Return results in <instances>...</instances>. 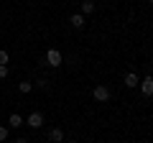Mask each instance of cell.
I'll return each instance as SVG.
<instances>
[{"label": "cell", "mask_w": 153, "mask_h": 143, "mask_svg": "<svg viewBox=\"0 0 153 143\" xmlns=\"http://www.w3.org/2000/svg\"><path fill=\"white\" fill-rule=\"evenodd\" d=\"M92 10H94V3H92V0H84V3H82V16H89Z\"/></svg>", "instance_id": "9"}, {"label": "cell", "mask_w": 153, "mask_h": 143, "mask_svg": "<svg viewBox=\"0 0 153 143\" xmlns=\"http://www.w3.org/2000/svg\"><path fill=\"white\" fill-rule=\"evenodd\" d=\"M5 138H8V128L0 125V141H5Z\"/></svg>", "instance_id": "13"}, {"label": "cell", "mask_w": 153, "mask_h": 143, "mask_svg": "<svg viewBox=\"0 0 153 143\" xmlns=\"http://www.w3.org/2000/svg\"><path fill=\"white\" fill-rule=\"evenodd\" d=\"M16 143H28V141H26V138H16Z\"/></svg>", "instance_id": "15"}, {"label": "cell", "mask_w": 153, "mask_h": 143, "mask_svg": "<svg viewBox=\"0 0 153 143\" xmlns=\"http://www.w3.org/2000/svg\"><path fill=\"white\" fill-rule=\"evenodd\" d=\"M69 21H71V26H74V28H82V26H84V16H82V13H76V16H71Z\"/></svg>", "instance_id": "8"}, {"label": "cell", "mask_w": 153, "mask_h": 143, "mask_svg": "<svg viewBox=\"0 0 153 143\" xmlns=\"http://www.w3.org/2000/svg\"><path fill=\"white\" fill-rule=\"evenodd\" d=\"M125 84H128V87H138V84H140V79H138L133 72H128V74H125Z\"/></svg>", "instance_id": "6"}, {"label": "cell", "mask_w": 153, "mask_h": 143, "mask_svg": "<svg viewBox=\"0 0 153 143\" xmlns=\"http://www.w3.org/2000/svg\"><path fill=\"white\" fill-rule=\"evenodd\" d=\"M33 87H38V89H46V87H49V82H46V79H36V84H33Z\"/></svg>", "instance_id": "11"}, {"label": "cell", "mask_w": 153, "mask_h": 143, "mask_svg": "<svg viewBox=\"0 0 153 143\" xmlns=\"http://www.w3.org/2000/svg\"><path fill=\"white\" fill-rule=\"evenodd\" d=\"M8 123H10V128H21L23 125V118L18 115V112H13V115L8 118Z\"/></svg>", "instance_id": "7"}, {"label": "cell", "mask_w": 153, "mask_h": 143, "mask_svg": "<svg viewBox=\"0 0 153 143\" xmlns=\"http://www.w3.org/2000/svg\"><path fill=\"white\" fill-rule=\"evenodd\" d=\"M3 77H8V66H3V64H0V79H3Z\"/></svg>", "instance_id": "14"}, {"label": "cell", "mask_w": 153, "mask_h": 143, "mask_svg": "<svg viewBox=\"0 0 153 143\" xmlns=\"http://www.w3.org/2000/svg\"><path fill=\"white\" fill-rule=\"evenodd\" d=\"M107 97H110V89H107V87H102V84H100V87H94V100L105 102Z\"/></svg>", "instance_id": "4"}, {"label": "cell", "mask_w": 153, "mask_h": 143, "mask_svg": "<svg viewBox=\"0 0 153 143\" xmlns=\"http://www.w3.org/2000/svg\"><path fill=\"white\" fill-rule=\"evenodd\" d=\"M0 64L8 66V51H0Z\"/></svg>", "instance_id": "12"}, {"label": "cell", "mask_w": 153, "mask_h": 143, "mask_svg": "<svg viewBox=\"0 0 153 143\" xmlns=\"http://www.w3.org/2000/svg\"><path fill=\"white\" fill-rule=\"evenodd\" d=\"M26 123H28L31 128H41V125H44V115H41V112H31Z\"/></svg>", "instance_id": "3"}, {"label": "cell", "mask_w": 153, "mask_h": 143, "mask_svg": "<svg viewBox=\"0 0 153 143\" xmlns=\"http://www.w3.org/2000/svg\"><path fill=\"white\" fill-rule=\"evenodd\" d=\"M66 143H74V141H66Z\"/></svg>", "instance_id": "16"}, {"label": "cell", "mask_w": 153, "mask_h": 143, "mask_svg": "<svg viewBox=\"0 0 153 143\" xmlns=\"http://www.w3.org/2000/svg\"><path fill=\"white\" fill-rule=\"evenodd\" d=\"M49 141L51 143H64V133H61L59 128H51L49 130Z\"/></svg>", "instance_id": "5"}, {"label": "cell", "mask_w": 153, "mask_h": 143, "mask_svg": "<svg viewBox=\"0 0 153 143\" xmlns=\"http://www.w3.org/2000/svg\"><path fill=\"white\" fill-rule=\"evenodd\" d=\"M148 3H153V0H148Z\"/></svg>", "instance_id": "17"}, {"label": "cell", "mask_w": 153, "mask_h": 143, "mask_svg": "<svg viewBox=\"0 0 153 143\" xmlns=\"http://www.w3.org/2000/svg\"><path fill=\"white\" fill-rule=\"evenodd\" d=\"M138 87H140V92L146 95V97H151V95H153V77H146Z\"/></svg>", "instance_id": "2"}, {"label": "cell", "mask_w": 153, "mask_h": 143, "mask_svg": "<svg viewBox=\"0 0 153 143\" xmlns=\"http://www.w3.org/2000/svg\"><path fill=\"white\" fill-rule=\"evenodd\" d=\"M61 61H64V56H61L59 49H49L46 51V64L49 66H61Z\"/></svg>", "instance_id": "1"}, {"label": "cell", "mask_w": 153, "mask_h": 143, "mask_svg": "<svg viewBox=\"0 0 153 143\" xmlns=\"http://www.w3.org/2000/svg\"><path fill=\"white\" fill-rule=\"evenodd\" d=\"M18 89L26 95V92H31V89H33V84H31V82H21V84H18Z\"/></svg>", "instance_id": "10"}]
</instances>
